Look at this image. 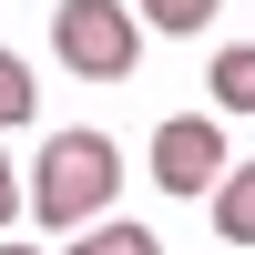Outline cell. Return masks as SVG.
Returning a JSON list of instances; mask_svg holds the SVG:
<instances>
[{
	"instance_id": "cell-1",
	"label": "cell",
	"mask_w": 255,
	"mask_h": 255,
	"mask_svg": "<svg viewBox=\"0 0 255 255\" xmlns=\"http://www.w3.org/2000/svg\"><path fill=\"white\" fill-rule=\"evenodd\" d=\"M20 194H31V215L51 225V235H92L102 204L123 194V153H113V133H92V123L51 133V143L31 153V174H20Z\"/></svg>"
},
{
	"instance_id": "cell-2",
	"label": "cell",
	"mask_w": 255,
	"mask_h": 255,
	"mask_svg": "<svg viewBox=\"0 0 255 255\" xmlns=\"http://www.w3.org/2000/svg\"><path fill=\"white\" fill-rule=\"evenodd\" d=\"M51 51H61V72H82V82H123V72L143 61L133 0H61V20H51Z\"/></svg>"
},
{
	"instance_id": "cell-3",
	"label": "cell",
	"mask_w": 255,
	"mask_h": 255,
	"mask_svg": "<svg viewBox=\"0 0 255 255\" xmlns=\"http://www.w3.org/2000/svg\"><path fill=\"white\" fill-rule=\"evenodd\" d=\"M225 174H235V163H225V113H174V123L153 133V184H163V194L215 204Z\"/></svg>"
},
{
	"instance_id": "cell-4",
	"label": "cell",
	"mask_w": 255,
	"mask_h": 255,
	"mask_svg": "<svg viewBox=\"0 0 255 255\" xmlns=\"http://www.w3.org/2000/svg\"><path fill=\"white\" fill-rule=\"evenodd\" d=\"M215 235L225 245H255V163H235V174L215 184Z\"/></svg>"
},
{
	"instance_id": "cell-5",
	"label": "cell",
	"mask_w": 255,
	"mask_h": 255,
	"mask_svg": "<svg viewBox=\"0 0 255 255\" xmlns=\"http://www.w3.org/2000/svg\"><path fill=\"white\" fill-rule=\"evenodd\" d=\"M215 113H255V41L215 51Z\"/></svg>"
},
{
	"instance_id": "cell-6",
	"label": "cell",
	"mask_w": 255,
	"mask_h": 255,
	"mask_svg": "<svg viewBox=\"0 0 255 255\" xmlns=\"http://www.w3.org/2000/svg\"><path fill=\"white\" fill-rule=\"evenodd\" d=\"M72 255H163L153 225H92V235H72Z\"/></svg>"
},
{
	"instance_id": "cell-7",
	"label": "cell",
	"mask_w": 255,
	"mask_h": 255,
	"mask_svg": "<svg viewBox=\"0 0 255 255\" xmlns=\"http://www.w3.org/2000/svg\"><path fill=\"white\" fill-rule=\"evenodd\" d=\"M133 20H143V31H204L215 0H133Z\"/></svg>"
},
{
	"instance_id": "cell-8",
	"label": "cell",
	"mask_w": 255,
	"mask_h": 255,
	"mask_svg": "<svg viewBox=\"0 0 255 255\" xmlns=\"http://www.w3.org/2000/svg\"><path fill=\"white\" fill-rule=\"evenodd\" d=\"M10 123H31V61L0 51V133H10Z\"/></svg>"
},
{
	"instance_id": "cell-9",
	"label": "cell",
	"mask_w": 255,
	"mask_h": 255,
	"mask_svg": "<svg viewBox=\"0 0 255 255\" xmlns=\"http://www.w3.org/2000/svg\"><path fill=\"white\" fill-rule=\"evenodd\" d=\"M20 204H31V194H20V174H10V163H0V225H10Z\"/></svg>"
},
{
	"instance_id": "cell-10",
	"label": "cell",
	"mask_w": 255,
	"mask_h": 255,
	"mask_svg": "<svg viewBox=\"0 0 255 255\" xmlns=\"http://www.w3.org/2000/svg\"><path fill=\"white\" fill-rule=\"evenodd\" d=\"M0 255H41V245H10V235H0Z\"/></svg>"
}]
</instances>
